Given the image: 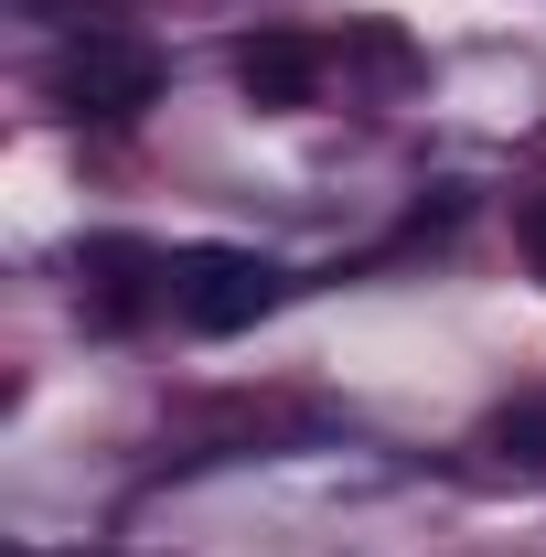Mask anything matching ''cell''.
Listing matches in <instances>:
<instances>
[{
    "mask_svg": "<svg viewBox=\"0 0 546 557\" xmlns=\"http://www.w3.org/2000/svg\"><path fill=\"white\" fill-rule=\"evenodd\" d=\"M75 289H86V322L129 333L150 300H172V258H161V247H139V236H97V247L75 258Z\"/></svg>",
    "mask_w": 546,
    "mask_h": 557,
    "instance_id": "3",
    "label": "cell"
},
{
    "mask_svg": "<svg viewBox=\"0 0 546 557\" xmlns=\"http://www.w3.org/2000/svg\"><path fill=\"white\" fill-rule=\"evenodd\" d=\"M236 86L258 108H311L322 97V44L311 33H247L236 44Z\"/></svg>",
    "mask_w": 546,
    "mask_h": 557,
    "instance_id": "4",
    "label": "cell"
},
{
    "mask_svg": "<svg viewBox=\"0 0 546 557\" xmlns=\"http://www.w3.org/2000/svg\"><path fill=\"white\" fill-rule=\"evenodd\" d=\"M514 236H525V258H536V278H546V194H536V205H514Z\"/></svg>",
    "mask_w": 546,
    "mask_h": 557,
    "instance_id": "6",
    "label": "cell"
},
{
    "mask_svg": "<svg viewBox=\"0 0 546 557\" xmlns=\"http://www.w3.org/2000/svg\"><path fill=\"white\" fill-rule=\"evenodd\" d=\"M278 300H289V269L258 258V247H183V258H172V322L204 333V344L247 333V322L278 311Z\"/></svg>",
    "mask_w": 546,
    "mask_h": 557,
    "instance_id": "1",
    "label": "cell"
},
{
    "mask_svg": "<svg viewBox=\"0 0 546 557\" xmlns=\"http://www.w3.org/2000/svg\"><path fill=\"white\" fill-rule=\"evenodd\" d=\"M54 97H65L75 119H139L161 97V54L139 33H86V44H65V65H54Z\"/></svg>",
    "mask_w": 546,
    "mask_h": 557,
    "instance_id": "2",
    "label": "cell"
},
{
    "mask_svg": "<svg viewBox=\"0 0 546 557\" xmlns=\"http://www.w3.org/2000/svg\"><path fill=\"white\" fill-rule=\"evenodd\" d=\"M482 450H493V472H546V397L504 408L493 429H482Z\"/></svg>",
    "mask_w": 546,
    "mask_h": 557,
    "instance_id": "5",
    "label": "cell"
}]
</instances>
